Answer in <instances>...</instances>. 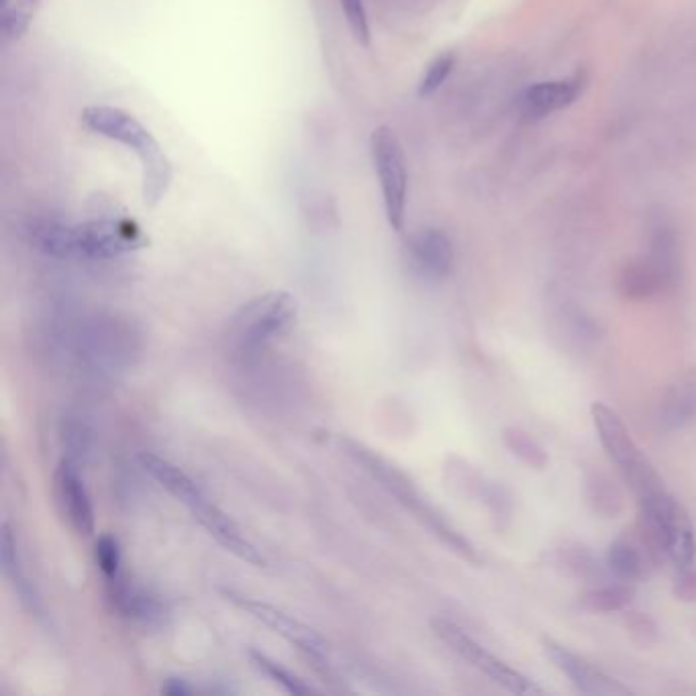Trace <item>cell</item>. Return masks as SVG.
Returning <instances> with one entry per match:
<instances>
[{
  "instance_id": "obj_7",
  "label": "cell",
  "mask_w": 696,
  "mask_h": 696,
  "mask_svg": "<svg viewBox=\"0 0 696 696\" xmlns=\"http://www.w3.org/2000/svg\"><path fill=\"white\" fill-rule=\"evenodd\" d=\"M594 429L599 433V441L605 447L609 460L615 464L623 480L633 490L635 499L664 490V480L652 466L635 439L631 437L623 419L611 407L603 403H594L590 407Z\"/></svg>"
},
{
  "instance_id": "obj_14",
  "label": "cell",
  "mask_w": 696,
  "mask_h": 696,
  "mask_svg": "<svg viewBox=\"0 0 696 696\" xmlns=\"http://www.w3.org/2000/svg\"><path fill=\"white\" fill-rule=\"evenodd\" d=\"M409 256L415 272L427 282H441L454 268L452 239L439 229H423L413 235Z\"/></svg>"
},
{
  "instance_id": "obj_15",
  "label": "cell",
  "mask_w": 696,
  "mask_h": 696,
  "mask_svg": "<svg viewBox=\"0 0 696 696\" xmlns=\"http://www.w3.org/2000/svg\"><path fill=\"white\" fill-rule=\"evenodd\" d=\"M658 425L666 431H678L696 419V372L678 376L660 396L656 409Z\"/></svg>"
},
{
  "instance_id": "obj_26",
  "label": "cell",
  "mask_w": 696,
  "mask_h": 696,
  "mask_svg": "<svg viewBox=\"0 0 696 696\" xmlns=\"http://www.w3.org/2000/svg\"><path fill=\"white\" fill-rule=\"evenodd\" d=\"M478 499H482V503L490 511V515L496 523V529L509 527L511 517H513V496H511L509 488H505L503 484H496V482H486Z\"/></svg>"
},
{
  "instance_id": "obj_25",
  "label": "cell",
  "mask_w": 696,
  "mask_h": 696,
  "mask_svg": "<svg viewBox=\"0 0 696 696\" xmlns=\"http://www.w3.org/2000/svg\"><path fill=\"white\" fill-rule=\"evenodd\" d=\"M250 660L254 664V668L258 672H262L266 678H270L278 688H282L286 694H294V696H305L315 692L309 684H305L301 678L294 676L290 670L282 668L278 662H274L272 658H268L262 652H250Z\"/></svg>"
},
{
  "instance_id": "obj_6",
  "label": "cell",
  "mask_w": 696,
  "mask_h": 696,
  "mask_svg": "<svg viewBox=\"0 0 696 696\" xmlns=\"http://www.w3.org/2000/svg\"><path fill=\"white\" fill-rule=\"evenodd\" d=\"M296 319V298L284 290L264 292L247 301L231 319L227 350L239 360H250L286 333Z\"/></svg>"
},
{
  "instance_id": "obj_2",
  "label": "cell",
  "mask_w": 696,
  "mask_h": 696,
  "mask_svg": "<svg viewBox=\"0 0 696 696\" xmlns=\"http://www.w3.org/2000/svg\"><path fill=\"white\" fill-rule=\"evenodd\" d=\"M341 447L374 482H378V486L386 494H390L407 513H411L413 519L419 521L447 550L472 566H482V558L474 548V543L466 535H462V531L456 529L452 521H447V517L435 505L429 503L427 496L419 490V486L407 472L356 439L343 437Z\"/></svg>"
},
{
  "instance_id": "obj_21",
  "label": "cell",
  "mask_w": 696,
  "mask_h": 696,
  "mask_svg": "<svg viewBox=\"0 0 696 696\" xmlns=\"http://www.w3.org/2000/svg\"><path fill=\"white\" fill-rule=\"evenodd\" d=\"M552 560L556 568H560L564 574L576 580L592 582L603 576L599 560H596L580 543H562L558 550H554Z\"/></svg>"
},
{
  "instance_id": "obj_23",
  "label": "cell",
  "mask_w": 696,
  "mask_h": 696,
  "mask_svg": "<svg viewBox=\"0 0 696 696\" xmlns=\"http://www.w3.org/2000/svg\"><path fill=\"white\" fill-rule=\"evenodd\" d=\"M666 286V280L656 270L652 262H639L625 268L621 276V292L633 301H641V298H650L652 294L660 292Z\"/></svg>"
},
{
  "instance_id": "obj_13",
  "label": "cell",
  "mask_w": 696,
  "mask_h": 696,
  "mask_svg": "<svg viewBox=\"0 0 696 696\" xmlns=\"http://www.w3.org/2000/svg\"><path fill=\"white\" fill-rule=\"evenodd\" d=\"M586 84V76L582 72L560 78L531 84L521 96V115L525 121H541L554 113H560L574 105L582 94Z\"/></svg>"
},
{
  "instance_id": "obj_24",
  "label": "cell",
  "mask_w": 696,
  "mask_h": 696,
  "mask_svg": "<svg viewBox=\"0 0 696 696\" xmlns=\"http://www.w3.org/2000/svg\"><path fill=\"white\" fill-rule=\"evenodd\" d=\"M39 0H0V31L7 41H19L31 27Z\"/></svg>"
},
{
  "instance_id": "obj_8",
  "label": "cell",
  "mask_w": 696,
  "mask_h": 696,
  "mask_svg": "<svg viewBox=\"0 0 696 696\" xmlns=\"http://www.w3.org/2000/svg\"><path fill=\"white\" fill-rule=\"evenodd\" d=\"M370 156L382 192L386 221L394 231H403L409 203V164L399 135L386 125L376 127L370 135Z\"/></svg>"
},
{
  "instance_id": "obj_31",
  "label": "cell",
  "mask_w": 696,
  "mask_h": 696,
  "mask_svg": "<svg viewBox=\"0 0 696 696\" xmlns=\"http://www.w3.org/2000/svg\"><path fill=\"white\" fill-rule=\"evenodd\" d=\"M672 594L676 601L696 603V568L694 566L678 570V576L672 586Z\"/></svg>"
},
{
  "instance_id": "obj_22",
  "label": "cell",
  "mask_w": 696,
  "mask_h": 696,
  "mask_svg": "<svg viewBox=\"0 0 696 696\" xmlns=\"http://www.w3.org/2000/svg\"><path fill=\"white\" fill-rule=\"evenodd\" d=\"M503 443L509 450V454H513L527 468L539 470V472L548 468V464H550L548 452H545L543 445L533 435H529L525 429L505 427L503 429Z\"/></svg>"
},
{
  "instance_id": "obj_19",
  "label": "cell",
  "mask_w": 696,
  "mask_h": 696,
  "mask_svg": "<svg viewBox=\"0 0 696 696\" xmlns=\"http://www.w3.org/2000/svg\"><path fill=\"white\" fill-rule=\"evenodd\" d=\"M586 505L605 519H613L623 513L625 501L619 486L605 472H588L584 478Z\"/></svg>"
},
{
  "instance_id": "obj_28",
  "label": "cell",
  "mask_w": 696,
  "mask_h": 696,
  "mask_svg": "<svg viewBox=\"0 0 696 696\" xmlns=\"http://www.w3.org/2000/svg\"><path fill=\"white\" fill-rule=\"evenodd\" d=\"M456 68V56L454 54H439L423 72L419 84H417V94L421 98H427L431 94H435L443 84L445 80L450 78V74L454 72Z\"/></svg>"
},
{
  "instance_id": "obj_4",
  "label": "cell",
  "mask_w": 696,
  "mask_h": 696,
  "mask_svg": "<svg viewBox=\"0 0 696 696\" xmlns=\"http://www.w3.org/2000/svg\"><path fill=\"white\" fill-rule=\"evenodd\" d=\"M139 462L143 470L152 476L164 490H168L178 503H182L194 519L205 527V531L221 545L223 550L233 554L235 558L264 566L266 560L262 552L256 548L252 539H247L245 533L237 527V523L223 513L215 503L207 499V494L201 490L186 472H182L172 462L156 456V454H141Z\"/></svg>"
},
{
  "instance_id": "obj_10",
  "label": "cell",
  "mask_w": 696,
  "mask_h": 696,
  "mask_svg": "<svg viewBox=\"0 0 696 696\" xmlns=\"http://www.w3.org/2000/svg\"><path fill=\"white\" fill-rule=\"evenodd\" d=\"M225 599L235 605L239 611L247 613L250 617H254L256 621H260L262 625H266L268 629H272L276 635H280L282 639H286L292 648L298 650L303 658H307L317 670L327 672L329 670V650L325 639L313 631L309 625H305L303 621H298L294 617H290L288 613L280 611L274 605H268L264 601L252 599V596L239 594L235 590L225 588L223 590Z\"/></svg>"
},
{
  "instance_id": "obj_20",
  "label": "cell",
  "mask_w": 696,
  "mask_h": 696,
  "mask_svg": "<svg viewBox=\"0 0 696 696\" xmlns=\"http://www.w3.org/2000/svg\"><path fill=\"white\" fill-rule=\"evenodd\" d=\"M635 596V588L629 582L594 586L580 594V607L588 613H621Z\"/></svg>"
},
{
  "instance_id": "obj_3",
  "label": "cell",
  "mask_w": 696,
  "mask_h": 696,
  "mask_svg": "<svg viewBox=\"0 0 696 696\" xmlns=\"http://www.w3.org/2000/svg\"><path fill=\"white\" fill-rule=\"evenodd\" d=\"M80 121L90 133L131 149L141 164L143 205L149 209L158 207L172 186L174 170L168 154L164 152L162 143L154 137V133L135 115L109 105L86 107L80 115Z\"/></svg>"
},
{
  "instance_id": "obj_12",
  "label": "cell",
  "mask_w": 696,
  "mask_h": 696,
  "mask_svg": "<svg viewBox=\"0 0 696 696\" xmlns=\"http://www.w3.org/2000/svg\"><path fill=\"white\" fill-rule=\"evenodd\" d=\"M54 492L56 503L70 527L80 535H92L96 527L94 507L76 460L68 456L60 460L54 474Z\"/></svg>"
},
{
  "instance_id": "obj_16",
  "label": "cell",
  "mask_w": 696,
  "mask_h": 696,
  "mask_svg": "<svg viewBox=\"0 0 696 696\" xmlns=\"http://www.w3.org/2000/svg\"><path fill=\"white\" fill-rule=\"evenodd\" d=\"M105 586H107V596L111 605L121 615L137 619V621H145V623L162 617V605L158 603L156 596L131 584L123 572L113 578H105Z\"/></svg>"
},
{
  "instance_id": "obj_27",
  "label": "cell",
  "mask_w": 696,
  "mask_h": 696,
  "mask_svg": "<svg viewBox=\"0 0 696 696\" xmlns=\"http://www.w3.org/2000/svg\"><path fill=\"white\" fill-rule=\"evenodd\" d=\"M623 625L627 629L629 639L637 645L639 650H648L654 648L660 639V631L658 625L654 623V619H650L648 615L637 613V611H625L623 613Z\"/></svg>"
},
{
  "instance_id": "obj_11",
  "label": "cell",
  "mask_w": 696,
  "mask_h": 696,
  "mask_svg": "<svg viewBox=\"0 0 696 696\" xmlns=\"http://www.w3.org/2000/svg\"><path fill=\"white\" fill-rule=\"evenodd\" d=\"M543 654L584 694L592 696H629L633 690L619 680L590 664L586 658L574 654L566 645L552 637L541 639Z\"/></svg>"
},
{
  "instance_id": "obj_5",
  "label": "cell",
  "mask_w": 696,
  "mask_h": 696,
  "mask_svg": "<svg viewBox=\"0 0 696 696\" xmlns=\"http://www.w3.org/2000/svg\"><path fill=\"white\" fill-rule=\"evenodd\" d=\"M637 537L656 562L676 570L694 566L696 533L686 509L664 488L637 499Z\"/></svg>"
},
{
  "instance_id": "obj_9",
  "label": "cell",
  "mask_w": 696,
  "mask_h": 696,
  "mask_svg": "<svg viewBox=\"0 0 696 696\" xmlns=\"http://www.w3.org/2000/svg\"><path fill=\"white\" fill-rule=\"evenodd\" d=\"M433 633L450 648L456 656H460L464 662H468L472 668H476L480 674H484L494 684H499L507 692L521 694V696H539L545 694V690L529 680L519 670L511 668L501 658L490 654L484 645H480L474 637H470L460 625H456L450 619L435 617L431 621Z\"/></svg>"
},
{
  "instance_id": "obj_17",
  "label": "cell",
  "mask_w": 696,
  "mask_h": 696,
  "mask_svg": "<svg viewBox=\"0 0 696 696\" xmlns=\"http://www.w3.org/2000/svg\"><path fill=\"white\" fill-rule=\"evenodd\" d=\"M0 564H3V572L7 576V580L11 582L15 594L19 596L21 605L33 613V615H41V601L33 588V584L29 582V576L25 574V568L21 564V556H19V548H17V539L13 535L11 525L5 521L3 523V537H0Z\"/></svg>"
},
{
  "instance_id": "obj_32",
  "label": "cell",
  "mask_w": 696,
  "mask_h": 696,
  "mask_svg": "<svg viewBox=\"0 0 696 696\" xmlns=\"http://www.w3.org/2000/svg\"><path fill=\"white\" fill-rule=\"evenodd\" d=\"M162 692L170 694V696H188V694H194L196 688L184 678H168L162 684Z\"/></svg>"
},
{
  "instance_id": "obj_29",
  "label": "cell",
  "mask_w": 696,
  "mask_h": 696,
  "mask_svg": "<svg viewBox=\"0 0 696 696\" xmlns=\"http://www.w3.org/2000/svg\"><path fill=\"white\" fill-rule=\"evenodd\" d=\"M343 17L347 27H350L356 43H360L362 47L370 45L372 39V31H370V21H368V11H366V3L364 0H339Z\"/></svg>"
},
{
  "instance_id": "obj_18",
  "label": "cell",
  "mask_w": 696,
  "mask_h": 696,
  "mask_svg": "<svg viewBox=\"0 0 696 696\" xmlns=\"http://www.w3.org/2000/svg\"><path fill=\"white\" fill-rule=\"evenodd\" d=\"M648 560H654V558L648 552V548L641 543V539L637 545L627 537H619L609 545L607 568L615 578L623 582H637L648 574Z\"/></svg>"
},
{
  "instance_id": "obj_1",
  "label": "cell",
  "mask_w": 696,
  "mask_h": 696,
  "mask_svg": "<svg viewBox=\"0 0 696 696\" xmlns=\"http://www.w3.org/2000/svg\"><path fill=\"white\" fill-rule=\"evenodd\" d=\"M35 250L58 260H111L147 243L143 231L125 217H94L84 223L41 221L29 231Z\"/></svg>"
},
{
  "instance_id": "obj_30",
  "label": "cell",
  "mask_w": 696,
  "mask_h": 696,
  "mask_svg": "<svg viewBox=\"0 0 696 696\" xmlns=\"http://www.w3.org/2000/svg\"><path fill=\"white\" fill-rule=\"evenodd\" d=\"M96 564L103 572V578H113L121 574V548L113 535H101L94 545Z\"/></svg>"
}]
</instances>
